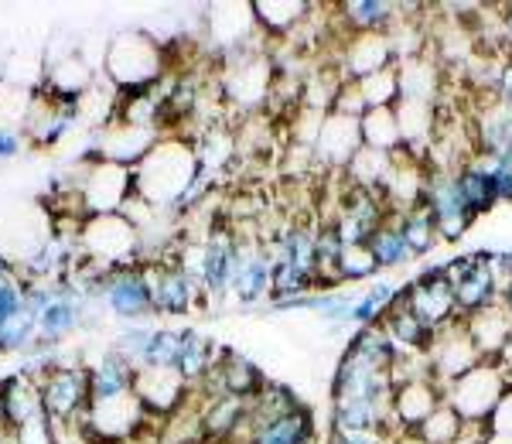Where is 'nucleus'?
<instances>
[{"instance_id":"nucleus-26","label":"nucleus","mask_w":512,"mask_h":444,"mask_svg":"<svg viewBox=\"0 0 512 444\" xmlns=\"http://www.w3.org/2000/svg\"><path fill=\"white\" fill-rule=\"evenodd\" d=\"M250 7H253L256 28L267 31V35H274V38L291 35L297 24H304V18L315 11L311 4H291V0H267V4L260 0V4H250Z\"/></svg>"},{"instance_id":"nucleus-6","label":"nucleus","mask_w":512,"mask_h":444,"mask_svg":"<svg viewBox=\"0 0 512 444\" xmlns=\"http://www.w3.org/2000/svg\"><path fill=\"white\" fill-rule=\"evenodd\" d=\"M509 390V376L499 363H482L472 373H465L461 380L444 386V404L458 410L461 421L468 424H489L495 407L502 404Z\"/></svg>"},{"instance_id":"nucleus-11","label":"nucleus","mask_w":512,"mask_h":444,"mask_svg":"<svg viewBox=\"0 0 512 444\" xmlns=\"http://www.w3.org/2000/svg\"><path fill=\"white\" fill-rule=\"evenodd\" d=\"M270 294H274V257H270L267 243L239 236V260L233 284H229V301L239 308H256V304L270 301Z\"/></svg>"},{"instance_id":"nucleus-25","label":"nucleus","mask_w":512,"mask_h":444,"mask_svg":"<svg viewBox=\"0 0 512 444\" xmlns=\"http://www.w3.org/2000/svg\"><path fill=\"white\" fill-rule=\"evenodd\" d=\"M396 79H400V100H417V103H434L437 89H441V76L437 65L427 55L407 59L396 65Z\"/></svg>"},{"instance_id":"nucleus-43","label":"nucleus","mask_w":512,"mask_h":444,"mask_svg":"<svg viewBox=\"0 0 512 444\" xmlns=\"http://www.w3.org/2000/svg\"><path fill=\"white\" fill-rule=\"evenodd\" d=\"M499 366L506 369V376H509V386H512V339H509V345H506V352H502Z\"/></svg>"},{"instance_id":"nucleus-38","label":"nucleus","mask_w":512,"mask_h":444,"mask_svg":"<svg viewBox=\"0 0 512 444\" xmlns=\"http://www.w3.org/2000/svg\"><path fill=\"white\" fill-rule=\"evenodd\" d=\"M485 158V154H482ZM492 175H495V192H499V202H512V158L502 154V158H492Z\"/></svg>"},{"instance_id":"nucleus-4","label":"nucleus","mask_w":512,"mask_h":444,"mask_svg":"<svg viewBox=\"0 0 512 444\" xmlns=\"http://www.w3.org/2000/svg\"><path fill=\"white\" fill-rule=\"evenodd\" d=\"M93 304H99L106 315L123 325H144L147 318H154V291L147 263H130V267L96 274Z\"/></svg>"},{"instance_id":"nucleus-33","label":"nucleus","mask_w":512,"mask_h":444,"mask_svg":"<svg viewBox=\"0 0 512 444\" xmlns=\"http://www.w3.org/2000/svg\"><path fill=\"white\" fill-rule=\"evenodd\" d=\"M461 431H465V421L458 417V410H454L451 404H441L431 417H427L417 434L427 444H454L461 438Z\"/></svg>"},{"instance_id":"nucleus-1","label":"nucleus","mask_w":512,"mask_h":444,"mask_svg":"<svg viewBox=\"0 0 512 444\" xmlns=\"http://www.w3.org/2000/svg\"><path fill=\"white\" fill-rule=\"evenodd\" d=\"M195 178V144L181 134H161V141L134 168V199L158 212H171V205L195 185Z\"/></svg>"},{"instance_id":"nucleus-10","label":"nucleus","mask_w":512,"mask_h":444,"mask_svg":"<svg viewBox=\"0 0 512 444\" xmlns=\"http://www.w3.org/2000/svg\"><path fill=\"white\" fill-rule=\"evenodd\" d=\"M427 363H431V376L441 390L454 380H461L465 373H472L475 366H482V356H478L472 335L465 328V315L458 322L444 325L441 332H434V342L427 349Z\"/></svg>"},{"instance_id":"nucleus-30","label":"nucleus","mask_w":512,"mask_h":444,"mask_svg":"<svg viewBox=\"0 0 512 444\" xmlns=\"http://www.w3.org/2000/svg\"><path fill=\"white\" fill-rule=\"evenodd\" d=\"M393 216H396V212H393ZM396 222H400V233H403V240H407L410 253H414V260L427 257V253H431L434 246L441 243V240H437V229H434L431 212H427L424 205H414L410 212H400Z\"/></svg>"},{"instance_id":"nucleus-35","label":"nucleus","mask_w":512,"mask_h":444,"mask_svg":"<svg viewBox=\"0 0 512 444\" xmlns=\"http://www.w3.org/2000/svg\"><path fill=\"white\" fill-rule=\"evenodd\" d=\"M379 267H376V257L366 243L359 246H345L342 253V281L349 284H362V281H376Z\"/></svg>"},{"instance_id":"nucleus-28","label":"nucleus","mask_w":512,"mask_h":444,"mask_svg":"<svg viewBox=\"0 0 512 444\" xmlns=\"http://www.w3.org/2000/svg\"><path fill=\"white\" fill-rule=\"evenodd\" d=\"M366 246L373 250L379 270L407 267V263L414 260V253H410V246H407V240H403V233H400V222H396V216L386 219V226H379L376 233L369 236Z\"/></svg>"},{"instance_id":"nucleus-14","label":"nucleus","mask_w":512,"mask_h":444,"mask_svg":"<svg viewBox=\"0 0 512 444\" xmlns=\"http://www.w3.org/2000/svg\"><path fill=\"white\" fill-rule=\"evenodd\" d=\"M151 270V291H154V315L161 318H185L195 311V304L202 301V287L188 270L168 260H147Z\"/></svg>"},{"instance_id":"nucleus-39","label":"nucleus","mask_w":512,"mask_h":444,"mask_svg":"<svg viewBox=\"0 0 512 444\" xmlns=\"http://www.w3.org/2000/svg\"><path fill=\"white\" fill-rule=\"evenodd\" d=\"M393 434L386 431H332L328 444H390Z\"/></svg>"},{"instance_id":"nucleus-47","label":"nucleus","mask_w":512,"mask_h":444,"mask_svg":"<svg viewBox=\"0 0 512 444\" xmlns=\"http://www.w3.org/2000/svg\"><path fill=\"white\" fill-rule=\"evenodd\" d=\"M509 158H512V147H509Z\"/></svg>"},{"instance_id":"nucleus-42","label":"nucleus","mask_w":512,"mask_h":444,"mask_svg":"<svg viewBox=\"0 0 512 444\" xmlns=\"http://www.w3.org/2000/svg\"><path fill=\"white\" fill-rule=\"evenodd\" d=\"M499 28H502V48H506V55L512 59V7H502Z\"/></svg>"},{"instance_id":"nucleus-13","label":"nucleus","mask_w":512,"mask_h":444,"mask_svg":"<svg viewBox=\"0 0 512 444\" xmlns=\"http://www.w3.org/2000/svg\"><path fill=\"white\" fill-rule=\"evenodd\" d=\"M444 274L454 287V301H458L461 315H472V311L485 308V304L499 301V287L489 270V250L461 253L444 263Z\"/></svg>"},{"instance_id":"nucleus-41","label":"nucleus","mask_w":512,"mask_h":444,"mask_svg":"<svg viewBox=\"0 0 512 444\" xmlns=\"http://www.w3.org/2000/svg\"><path fill=\"white\" fill-rule=\"evenodd\" d=\"M489 431L502 434V438H512V386L506 390V397H502V404L495 407V414L489 421Z\"/></svg>"},{"instance_id":"nucleus-16","label":"nucleus","mask_w":512,"mask_h":444,"mask_svg":"<svg viewBox=\"0 0 512 444\" xmlns=\"http://www.w3.org/2000/svg\"><path fill=\"white\" fill-rule=\"evenodd\" d=\"M465 328H468V335H472L482 363H499L512 339V308L499 298V301L485 304V308L472 311V315H465Z\"/></svg>"},{"instance_id":"nucleus-2","label":"nucleus","mask_w":512,"mask_h":444,"mask_svg":"<svg viewBox=\"0 0 512 444\" xmlns=\"http://www.w3.org/2000/svg\"><path fill=\"white\" fill-rule=\"evenodd\" d=\"M140 250H144L140 229L123 212L86 216L79 222V267L106 274V270L130 267V263H147L140 260Z\"/></svg>"},{"instance_id":"nucleus-48","label":"nucleus","mask_w":512,"mask_h":444,"mask_svg":"<svg viewBox=\"0 0 512 444\" xmlns=\"http://www.w3.org/2000/svg\"><path fill=\"white\" fill-rule=\"evenodd\" d=\"M0 383H4V376H0Z\"/></svg>"},{"instance_id":"nucleus-15","label":"nucleus","mask_w":512,"mask_h":444,"mask_svg":"<svg viewBox=\"0 0 512 444\" xmlns=\"http://www.w3.org/2000/svg\"><path fill=\"white\" fill-rule=\"evenodd\" d=\"M338 400H379V404H390L393 400L390 369L369 366L345 352L332 376V404H338Z\"/></svg>"},{"instance_id":"nucleus-31","label":"nucleus","mask_w":512,"mask_h":444,"mask_svg":"<svg viewBox=\"0 0 512 444\" xmlns=\"http://www.w3.org/2000/svg\"><path fill=\"white\" fill-rule=\"evenodd\" d=\"M41 342H38V318L31 315L28 308L21 311L18 318H14L11 325L0 332V356H31V352H38Z\"/></svg>"},{"instance_id":"nucleus-22","label":"nucleus","mask_w":512,"mask_h":444,"mask_svg":"<svg viewBox=\"0 0 512 444\" xmlns=\"http://www.w3.org/2000/svg\"><path fill=\"white\" fill-rule=\"evenodd\" d=\"M0 404H4L7 431H21V427H28L31 421L45 417L38 380H31V376H24V373L4 376V383H0Z\"/></svg>"},{"instance_id":"nucleus-32","label":"nucleus","mask_w":512,"mask_h":444,"mask_svg":"<svg viewBox=\"0 0 512 444\" xmlns=\"http://www.w3.org/2000/svg\"><path fill=\"white\" fill-rule=\"evenodd\" d=\"M362 96V106L369 110H383V106H396L400 103V79H396V69H386V72H376L369 79H359L352 82Z\"/></svg>"},{"instance_id":"nucleus-34","label":"nucleus","mask_w":512,"mask_h":444,"mask_svg":"<svg viewBox=\"0 0 512 444\" xmlns=\"http://www.w3.org/2000/svg\"><path fill=\"white\" fill-rule=\"evenodd\" d=\"M28 308V281L18 274H4L0 277V332Z\"/></svg>"},{"instance_id":"nucleus-9","label":"nucleus","mask_w":512,"mask_h":444,"mask_svg":"<svg viewBox=\"0 0 512 444\" xmlns=\"http://www.w3.org/2000/svg\"><path fill=\"white\" fill-rule=\"evenodd\" d=\"M427 212L434 219V229H437V240H448V243H458L461 236L468 233L472 226V216L465 212L461 205V195H458V182H454V171H444V168H427V178H424V199H420Z\"/></svg>"},{"instance_id":"nucleus-23","label":"nucleus","mask_w":512,"mask_h":444,"mask_svg":"<svg viewBox=\"0 0 512 444\" xmlns=\"http://www.w3.org/2000/svg\"><path fill=\"white\" fill-rule=\"evenodd\" d=\"M311 438H315V417L301 404L256 427L250 444H311Z\"/></svg>"},{"instance_id":"nucleus-20","label":"nucleus","mask_w":512,"mask_h":444,"mask_svg":"<svg viewBox=\"0 0 512 444\" xmlns=\"http://www.w3.org/2000/svg\"><path fill=\"white\" fill-rule=\"evenodd\" d=\"M134 393L140 404H144L147 417H168L185 404V397L192 390L171 369H137Z\"/></svg>"},{"instance_id":"nucleus-29","label":"nucleus","mask_w":512,"mask_h":444,"mask_svg":"<svg viewBox=\"0 0 512 444\" xmlns=\"http://www.w3.org/2000/svg\"><path fill=\"white\" fill-rule=\"evenodd\" d=\"M362 127V144L373 147V151L393 154L400 151V123H396V110L393 106H383V110H369L366 117L359 120Z\"/></svg>"},{"instance_id":"nucleus-5","label":"nucleus","mask_w":512,"mask_h":444,"mask_svg":"<svg viewBox=\"0 0 512 444\" xmlns=\"http://www.w3.org/2000/svg\"><path fill=\"white\" fill-rule=\"evenodd\" d=\"M76 199H79V219L123 212L127 202L134 199V168H123V164H113L106 158L86 161L76 185Z\"/></svg>"},{"instance_id":"nucleus-12","label":"nucleus","mask_w":512,"mask_h":444,"mask_svg":"<svg viewBox=\"0 0 512 444\" xmlns=\"http://www.w3.org/2000/svg\"><path fill=\"white\" fill-rule=\"evenodd\" d=\"M407 304L417 311V318L431 332H441L444 325L461 318L458 301H454V287L448 281V274H444V263L420 270L414 281L407 284Z\"/></svg>"},{"instance_id":"nucleus-7","label":"nucleus","mask_w":512,"mask_h":444,"mask_svg":"<svg viewBox=\"0 0 512 444\" xmlns=\"http://www.w3.org/2000/svg\"><path fill=\"white\" fill-rule=\"evenodd\" d=\"M236 260H239V236L233 229L222 226V222H212L202 240V257H198L202 301H209V304L229 301V284H233V274H236Z\"/></svg>"},{"instance_id":"nucleus-18","label":"nucleus","mask_w":512,"mask_h":444,"mask_svg":"<svg viewBox=\"0 0 512 444\" xmlns=\"http://www.w3.org/2000/svg\"><path fill=\"white\" fill-rule=\"evenodd\" d=\"M444 404V390L434 380H414L393 390V424L396 434H417L427 417Z\"/></svg>"},{"instance_id":"nucleus-3","label":"nucleus","mask_w":512,"mask_h":444,"mask_svg":"<svg viewBox=\"0 0 512 444\" xmlns=\"http://www.w3.org/2000/svg\"><path fill=\"white\" fill-rule=\"evenodd\" d=\"M164 48L147 31H123L110 41L103 59V76L113 82L117 93H140L164 79Z\"/></svg>"},{"instance_id":"nucleus-8","label":"nucleus","mask_w":512,"mask_h":444,"mask_svg":"<svg viewBox=\"0 0 512 444\" xmlns=\"http://www.w3.org/2000/svg\"><path fill=\"white\" fill-rule=\"evenodd\" d=\"M38 390L48 421L55 427L76 424L89 410V366L65 363L59 369H52V373H45L38 380Z\"/></svg>"},{"instance_id":"nucleus-45","label":"nucleus","mask_w":512,"mask_h":444,"mask_svg":"<svg viewBox=\"0 0 512 444\" xmlns=\"http://www.w3.org/2000/svg\"><path fill=\"white\" fill-rule=\"evenodd\" d=\"M502 301H506V304H509V308H512V287H509V291H506V294H502Z\"/></svg>"},{"instance_id":"nucleus-46","label":"nucleus","mask_w":512,"mask_h":444,"mask_svg":"<svg viewBox=\"0 0 512 444\" xmlns=\"http://www.w3.org/2000/svg\"><path fill=\"white\" fill-rule=\"evenodd\" d=\"M7 444H18V441H14V434H11V438H7Z\"/></svg>"},{"instance_id":"nucleus-21","label":"nucleus","mask_w":512,"mask_h":444,"mask_svg":"<svg viewBox=\"0 0 512 444\" xmlns=\"http://www.w3.org/2000/svg\"><path fill=\"white\" fill-rule=\"evenodd\" d=\"M454 182H458L461 205H465V212L472 219L485 216V212L499 202V192H495V175H492V158L472 154V158L454 171Z\"/></svg>"},{"instance_id":"nucleus-17","label":"nucleus","mask_w":512,"mask_h":444,"mask_svg":"<svg viewBox=\"0 0 512 444\" xmlns=\"http://www.w3.org/2000/svg\"><path fill=\"white\" fill-rule=\"evenodd\" d=\"M362 151V127L359 120L342 117V113H328L321 120V130L311 144L315 161L328 164V168H349L355 154Z\"/></svg>"},{"instance_id":"nucleus-27","label":"nucleus","mask_w":512,"mask_h":444,"mask_svg":"<svg viewBox=\"0 0 512 444\" xmlns=\"http://www.w3.org/2000/svg\"><path fill=\"white\" fill-rule=\"evenodd\" d=\"M393 110H396V123H400V141H403V147H407L410 154H414L424 141H431V134L437 127L434 103L400 100Z\"/></svg>"},{"instance_id":"nucleus-19","label":"nucleus","mask_w":512,"mask_h":444,"mask_svg":"<svg viewBox=\"0 0 512 444\" xmlns=\"http://www.w3.org/2000/svg\"><path fill=\"white\" fill-rule=\"evenodd\" d=\"M386 69H396V55L386 35H355L349 45H345L342 62H338V72H342L345 82L369 79Z\"/></svg>"},{"instance_id":"nucleus-24","label":"nucleus","mask_w":512,"mask_h":444,"mask_svg":"<svg viewBox=\"0 0 512 444\" xmlns=\"http://www.w3.org/2000/svg\"><path fill=\"white\" fill-rule=\"evenodd\" d=\"M342 14L355 35H386L396 24L400 4H390V0H349V4H342Z\"/></svg>"},{"instance_id":"nucleus-40","label":"nucleus","mask_w":512,"mask_h":444,"mask_svg":"<svg viewBox=\"0 0 512 444\" xmlns=\"http://www.w3.org/2000/svg\"><path fill=\"white\" fill-rule=\"evenodd\" d=\"M489 270L495 277V287H499V298L512 287V253H492L489 250Z\"/></svg>"},{"instance_id":"nucleus-44","label":"nucleus","mask_w":512,"mask_h":444,"mask_svg":"<svg viewBox=\"0 0 512 444\" xmlns=\"http://www.w3.org/2000/svg\"><path fill=\"white\" fill-rule=\"evenodd\" d=\"M390 444H427V441L420 438V434H396Z\"/></svg>"},{"instance_id":"nucleus-36","label":"nucleus","mask_w":512,"mask_h":444,"mask_svg":"<svg viewBox=\"0 0 512 444\" xmlns=\"http://www.w3.org/2000/svg\"><path fill=\"white\" fill-rule=\"evenodd\" d=\"M154 328L158 325H123L120 332H117V339H113V349L120 352V356H127L130 363H140L144 359V352H147V345H151V335H154Z\"/></svg>"},{"instance_id":"nucleus-37","label":"nucleus","mask_w":512,"mask_h":444,"mask_svg":"<svg viewBox=\"0 0 512 444\" xmlns=\"http://www.w3.org/2000/svg\"><path fill=\"white\" fill-rule=\"evenodd\" d=\"M24 147H28V134L21 127H0V164L21 158Z\"/></svg>"}]
</instances>
